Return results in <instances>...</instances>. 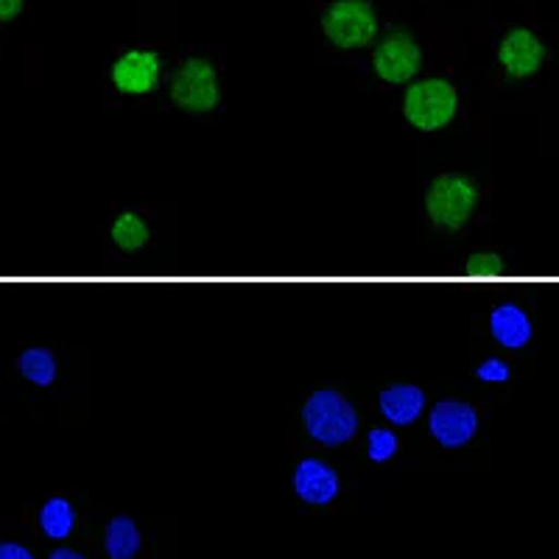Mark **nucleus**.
<instances>
[{"label":"nucleus","mask_w":559,"mask_h":559,"mask_svg":"<svg viewBox=\"0 0 559 559\" xmlns=\"http://www.w3.org/2000/svg\"><path fill=\"white\" fill-rule=\"evenodd\" d=\"M20 372L28 378L37 386H51L53 378H57V361L48 349H26L23 356H20Z\"/></svg>","instance_id":"obj_15"},{"label":"nucleus","mask_w":559,"mask_h":559,"mask_svg":"<svg viewBox=\"0 0 559 559\" xmlns=\"http://www.w3.org/2000/svg\"><path fill=\"white\" fill-rule=\"evenodd\" d=\"M381 414L392 426H412L426 408V392L412 383H394L381 392Z\"/></svg>","instance_id":"obj_11"},{"label":"nucleus","mask_w":559,"mask_h":559,"mask_svg":"<svg viewBox=\"0 0 559 559\" xmlns=\"http://www.w3.org/2000/svg\"><path fill=\"white\" fill-rule=\"evenodd\" d=\"M489 331L501 347L521 349L532 342V319L526 317V311L512 302H503L496 311L489 313Z\"/></svg>","instance_id":"obj_12"},{"label":"nucleus","mask_w":559,"mask_h":559,"mask_svg":"<svg viewBox=\"0 0 559 559\" xmlns=\"http://www.w3.org/2000/svg\"><path fill=\"white\" fill-rule=\"evenodd\" d=\"M478 204V188L471 177L445 174L433 179L426 193V210L433 224L445 229H459L467 224Z\"/></svg>","instance_id":"obj_4"},{"label":"nucleus","mask_w":559,"mask_h":559,"mask_svg":"<svg viewBox=\"0 0 559 559\" xmlns=\"http://www.w3.org/2000/svg\"><path fill=\"white\" fill-rule=\"evenodd\" d=\"M372 68H376L383 82L406 84L423 68V51H419V45L414 43L412 34L403 32V28H394L381 39V45L372 53Z\"/></svg>","instance_id":"obj_6"},{"label":"nucleus","mask_w":559,"mask_h":559,"mask_svg":"<svg viewBox=\"0 0 559 559\" xmlns=\"http://www.w3.org/2000/svg\"><path fill=\"white\" fill-rule=\"evenodd\" d=\"M476 376L484 383H503L509 381V364L501 358H487L484 364H478Z\"/></svg>","instance_id":"obj_19"},{"label":"nucleus","mask_w":559,"mask_h":559,"mask_svg":"<svg viewBox=\"0 0 559 559\" xmlns=\"http://www.w3.org/2000/svg\"><path fill=\"white\" fill-rule=\"evenodd\" d=\"M216 68L202 57L185 59L171 76V102L188 112H210L218 107Z\"/></svg>","instance_id":"obj_5"},{"label":"nucleus","mask_w":559,"mask_h":559,"mask_svg":"<svg viewBox=\"0 0 559 559\" xmlns=\"http://www.w3.org/2000/svg\"><path fill=\"white\" fill-rule=\"evenodd\" d=\"M39 526L51 540H64L73 532V509L64 498H51L39 509Z\"/></svg>","instance_id":"obj_14"},{"label":"nucleus","mask_w":559,"mask_h":559,"mask_svg":"<svg viewBox=\"0 0 559 559\" xmlns=\"http://www.w3.org/2000/svg\"><path fill=\"white\" fill-rule=\"evenodd\" d=\"M0 559H34V557L28 554V548L17 546V543H3V546H0Z\"/></svg>","instance_id":"obj_21"},{"label":"nucleus","mask_w":559,"mask_h":559,"mask_svg":"<svg viewBox=\"0 0 559 559\" xmlns=\"http://www.w3.org/2000/svg\"><path fill=\"white\" fill-rule=\"evenodd\" d=\"M459 107L456 87L445 79H426L408 84L403 98V115L419 132H437L453 121Z\"/></svg>","instance_id":"obj_2"},{"label":"nucleus","mask_w":559,"mask_h":559,"mask_svg":"<svg viewBox=\"0 0 559 559\" xmlns=\"http://www.w3.org/2000/svg\"><path fill=\"white\" fill-rule=\"evenodd\" d=\"M428 428H431V433L437 437L439 445L462 448L476 437L478 414L471 403L442 401L431 408V414H428Z\"/></svg>","instance_id":"obj_8"},{"label":"nucleus","mask_w":559,"mask_h":559,"mask_svg":"<svg viewBox=\"0 0 559 559\" xmlns=\"http://www.w3.org/2000/svg\"><path fill=\"white\" fill-rule=\"evenodd\" d=\"M294 489L306 503L324 507L338 496V476L319 459H302L294 471Z\"/></svg>","instance_id":"obj_10"},{"label":"nucleus","mask_w":559,"mask_h":559,"mask_svg":"<svg viewBox=\"0 0 559 559\" xmlns=\"http://www.w3.org/2000/svg\"><path fill=\"white\" fill-rule=\"evenodd\" d=\"M322 28L336 48L358 51L378 34V14L369 0H333L322 14Z\"/></svg>","instance_id":"obj_3"},{"label":"nucleus","mask_w":559,"mask_h":559,"mask_svg":"<svg viewBox=\"0 0 559 559\" xmlns=\"http://www.w3.org/2000/svg\"><path fill=\"white\" fill-rule=\"evenodd\" d=\"M104 548H107V554L112 559H132L138 554L140 532L132 518H112V523L107 526V534H104Z\"/></svg>","instance_id":"obj_13"},{"label":"nucleus","mask_w":559,"mask_h":559,"mask_svg":"<svg viewBox=\"0 0 559 559\" xmlns=\"http://www.w3.org/2000/svg\"><path fill=\"white\" fill-rule=\"evenodd\" d=\"M302 419H306L308 433L317 442L331 448L344 445L358 431L356 408H353V403L344 401L342 394L333 392V389L313 392L306 406H302Z\"/></svg>","instance_id":"obj_1"},{"label":"nucleus","mask_w":559,"mask_h":559,"mask_svg":"<svg viewBox=\"0 0 559 559\" xmlns=\"http://www.w3.org/2000/svg\"><path fill=\"white\" fill-rule=\"evenodd\" d=\"M498 59H501L503 70L512 79L534 76L543 68V62H546V45L540 43L537 34L528 32V28H512L501 39Z\"/></svg>","instance_id":"obj_9"},{"label":"nucleus","mask_w":559,"mask_h":559,"mask_svg":"<svg viewBox=\"0 0 559 559\" xmlns=\"http://www.w3.org/2000/svg\"><path fill=\"white\" fill-rule=\"evenodd\" d=\"M48 559H84V557L76 551H70V548H59V551H53Z\"/></svg>","instance_id":"obj_22"},{"label":"nucleus","mask_w":559,"mask_h":559,"mask_svg":"<svg viewBox=\"0 0 559 559\" xmlns=\"http://www.w3.org/2000/svg\"><path fill=\"white\" fill-rule=\"evenodd\" d=\"M163 62L154 51H127L115 59L112 84L123 96H148L159 84Z\"/></svg>","instance_id":"obj_7"},{"label":"nucleus","mask_w":559,"mask_h":559,"mask_svg":"<svg viewBox=\"0 0 559 559\" xmlns=\"http://www.w3.org/2000/svg\"><path fill=\"white\" fill-rule=\"evenodd\" d=\"M464 272L471 274V277H501L503 261L492 252H478V254H473L471 261H467Z\"/></svg>","instance_id":"obj_18"},{"label":"nucleus","mask_w":559,"mask_h":559,"mask_svg":"<svg viewBox=\"0 0 559 559\" xmlns=\"http://www.w3.org/2000/svg\"><path fill=\"white\" fill-rule=\"evenodd\" d=\"M23 3H26V0H0V20H3V23H12L14 17H20Z\"/></svg>","instance_id":"obj_20"},{"label":"nucleus","mask_w":559,"mask_h":559,"mask_svg":"<svg viewBox=\"0 0 559 559\" xmlns=\"http://www.w3.org/2000/svg\"><path fill=\"white\" fill-rule=\"evenodd\" d=\"M397 453V437L389 428H372L369 431V459L378 464L389 462Z\"/></svg>","instance_id":"obj_17"},{"label":"nucleus","mask_w":559,"mask_h":559,"mask_svg":"<svg viewBox=\"0 0 559 559\" xmlns=\"http://www.w3.org/2000/svg\"><path fill=\"white\" fill-rule=\"evenodd\" d=\"M112 241L123 249V252H138L143 243L148 241L146 222L134 213H123L115 218L112 224Z\"/></svg>","instance_id":"obj_16"}]
</instances>
